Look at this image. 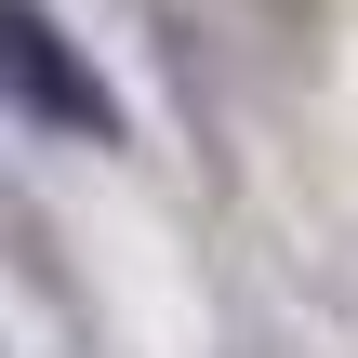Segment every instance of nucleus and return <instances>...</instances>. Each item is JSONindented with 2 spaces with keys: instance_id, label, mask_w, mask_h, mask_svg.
Listing matches in <instances>:
<instances>
[{
  "instance_id": "nucleus-1",
  "label": "nucleus",
  "mask_w": 358,
  "mask_h": 358,
  "mask_svg": "<svg viewBox=\"0 0 358 358\" xmlns=\"http://www.w3.org/2000/svg\"><path fill=\"white\" fill-rule=\"evenodd\" d=\"M0 93H13V106H40V120H66V133H106L93 66H80V53H66V27H53V13H27V0H0Z\"/></svg>"
}]
</instances>
